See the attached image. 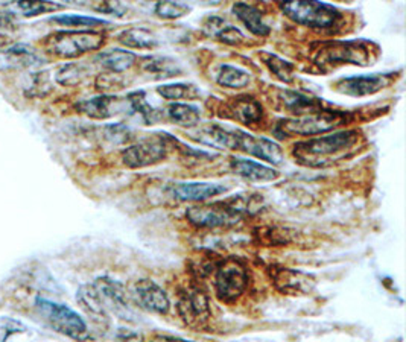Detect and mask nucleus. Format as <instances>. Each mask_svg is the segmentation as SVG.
Segmentation results:
<instances>
[{
	"mask_svg": "<svg viewBox=\"0 0 406 342\" xmlns=\"http://www.w3.org/2000/svg\"><path fill=\"white\" fill-rule=\"evenodd\" d=\"M359 142L361 133L358 130H344L297 142L292 148V157L297 163L308 168H326L349 159L358 149Z\"/></svg>",
	"mask_w": 406,
	"mask_h": 342,
	"instance_id": "1",
	"label": "nucleus"
},
{
	"mask_svg": "<svg viewBox=\"0 0 406 342\" xmlns=\"http://www.w3.org/2000/svg\"><path fill=\"white\" fill-rule=\"evenodd\" d=\"M250 202L244 198H232L212 204L193 205L186 212V218L198 228L232 227L249 213Z\"/></svg>",
	"mask_w": 406,
	"mask_h": 342,
	"instance_id": "2",
	"label": "nucleus"
},
{
	"mask_svg": "<svg viewBox=\"0 0 406 342\" xmlns=\"http://www.w3.org/2000/svg\"><path fill=\"white\" fill-rule=\"evenodd\" d=\"M282 13L292 22L316 31H328L340 25L342 14L333 5L321 2H282Z\"/></svg>",
	"mask_w": 406,
	"mask_h": 342,
	"instance_id": "3",
	"label": "nucleus"
},
{
	"mask_svg": "<svg viewBox=\"0 0 406 342\" xmlns=\"http://www.w3.org/2000/svg\"><path fill=\"white\" fill-rule=\"evenodd\" d=\"M105 43V37L95 31H59L47 37V51L59 58H76L97 51Z\"/></svg>",
	"mask_w": 406,
	"mask_h": 342,
	"instance_id": "4",
	"label": "nucleus"
},
{
	"mask_svg": "<svg viewBox=\"0 0 406 342\" xmlns=\"http://www.w3.org/2000/svg\"><path fill=\"white\" fill-rule=\"evenodd\" d=\"M347 121V114L333 110L283 119L277 125V133L282 135H316L328 133Z\"/></svg>",
	"mask_w": 406,
	"mask_h": 342,
	"instance_id": "5",
	"label": "nucleus"
},
{
	"mask_svg": "<svg viewBox=\"0 0 406 342\" xmlns=\"http://www.w3.org/2000/svg\"><path fill=\"white\" fill-rule=\"evenodd\" d=\"M35 306L38 314L58 334L76 341H84L88 336L85 321L71 307L43 298H37Z\"/></svg>",
	"mask_w": 406,
	"mask_h": 342,
	"instance_id": "6",
	"label": "nucleus"
},
{
	"mask_svg": "<svg viewBox=\"0 0 406 342\" xmlns=\"http://www.w3.org/2000/svg\"><path fill=\"white\" fill-rule=\"evenodd\" d=\"M249 286V271L237 259H225L216 268L215 291L216 297L225 303H233Z\"/></svg>",
	"mask_w": 406,
	"mask_h": 342,
	"instance_id": "7",
	"label": "nucleus"
},
{
	"mask_svg": "<svg viewBox=\"0 0 406 342\" xmlns=\"http://www.w3.org/2000/svg\"><path fill=\"white\" fill-rule=\"evenodd\" d=\"M165 135L166 134L148 137V139L128 146L122 152L124 164L131 169H142L163 161L171 148V139Z\"/></svg>",
	"mask_w": 406,
	"mask_h": 342,
	"instance_id": "8",
	"label": "nucleus"
},
{
	"mask_svg": "<svg viewBox=\"0 0 406 342\" xmlns=\"http://www.w3.org/2000/svg\"><path fill=\"white\" fill-rule=\"evenodd\" d=\"M314 60L320 66H332L338 63L367 66L370 64V47L362 42L324 43L316 51Z\"/></svg>",
	"mask_w": 406,
	"mask_h": 342,
	"instance_id": "9",
	"label": "nucleus"
},
{
	"mask_svg": "<svg viewBox=\"0 0 406 342\" xmlns=\"http://www.w3.org/2000/svg\"><path fill=\"white\" fill-rule=\"evenodd\" d=\"M93 288L107 314L113 312L114 315L122 319H131L134 317V312L126 297V291L121 283L108 277H102L93 283Z\"/></svg>",
	"mask_w": 406,
	"mask_h": 342,
	"instance_id": "10",
	"label": "nucleus"
},
{
	"mask_svg": "<svg viewBox=\"0 0 406 342\" xmlns=\"http://www.w3.org/2000/svg\"><path fill=\"white\" fill-rule=\"evenodd\" d=\"M234 149H239L242 152L253 155L256 159L265 160L273 164H282L285 160L282 148L274 140L265 139V137H256L244 131H237Z\"/></svg>",
	"mask_w": 406,
	"mask_h": 342,
	"instance_id": "11",
	"label": "nucleus"
},
{
	"mask_svg": "<svg viewBox=\"0 0 406 342\" xmlns=\"http://www.w3.org/2000/svg\"><path fill=\"white\" fill-rule=\"evenodd\" d=\"M222 117L241 122L246 126H257L263 121V106L253 96H234L222 106Z\"/></svg>",
	"mask_w": 406,
	"mask_h": 342,
	"instance_id": "12",
	"label": "nucleus"
},
{
	"mask_svg": "<svg viewBox=\"0 0 406 342\" xmlns=\"http://www.w3.org/2000/svg\"><path fill=\"white\" fill-rule=\"evenodd\" d=\"M178 314L191 326H200L210 318L209 298L201 289L187 288L178 300Z\"/></svg>",
	"mask_w": 406,
	"mask_h": 342,
	"instance_id": "13",
	"label": "nucleus"
},
{
	"mask_svg": "<svg viewBox=\"0 0 406 342\" xmlns=\"http://www.w3.org/2000/svg\"><path fill=\"white\" fill-rule=\"evenodd\" d=\"M390 76L382 75V73H374V75H361V76H349L342 78L338 83L335 84L336 92H340L342 94L353 96V97H361V96H369L381 92L382 89L388 85Z\"/></svg>",
	"mask_w": 406,
	"mask_h": 342,
	"instance_id": "14",
	"label": "nucleus"
},
{
	"mask_svg": "<svg viewBox=\"0 0 406 342\" xmlns=\"http://www.w3.org/2000/svg\"><path fill=\"white\" fill-rule=\"evenodd\" d=\"M271 280L283 294H309L315 288V279L309 274L289 268H271Z\"/></svg>",
	"mask_w": 406,
	"mask_h": 342,
	"instance_id": "15",
	"label": "nucleus"
},
{
	"mask_svg": "<svg viewBox=\"0 0 406 342\" xmlns=\"http://www.w3.org/2000/svg\"><path fill=\"white\" fill-rule=\"evenodd\" d=\"M134 298L138 306L153 314L165 315L171 307L169 297L153 280L137 281L134 286Z\"/></svg>",
	"mask_w": 406,
	"mask_h": 342,
	"instance_id": "16",
	"label": "nucleus"
},
{
	"mask_svg": "<svg viewBox=\"0 0 406 342\" xmlns=\"http://www.w3.org/2000/svg\"><path fill=\"white\" fill-rule=\"evenodd\" d=\"M75 109L90 119H110L124 110V101L116 96H97L75 104Z\"/></svg>",
	"mask_w": 406,
	"mask_h": 342,
	"instance_id": "17",
	"label": "nucleus"
},
{
	"mask_svg": "<svg viewBox=\"0 0 406 342\" xmlns=\"http://www.w3.org/2000/svg\"><path fill=\"white\" fill-rule=\"evenodd\" d=\"M227 188L216 183H178L171 188V197L178 201H205L225 193Z\"/></svg>",
	"mask_w": 406,
	"mask_h": 342,
	"instance_id": "18",
	"label": "nucleus"
},
{
	"mask_svg": "<svg viewBox=\"0 0 406 342\" xmlns=\"http://www.w3.org/2000/svg\"><path fill=\"white\" fill-rule=\"evenodd\" d=\"M236 134L237 130H229L225 126L209 123L200 126L193 134L192 139L203 145L212 146L217 149H234L236 148Z\"/></svg>",
	"mask_w": 406,
	"mask_h": 342,
	"instance_id": "19",
	"label": "nucleus"
},
{
	"mask_svg": "<svg viewBox=\"0 0 406 342\" xmlns=\"http://www.w3.org/2000/svg\"><path fill=\"white\" fill-rule=\"evenodd\" d=\"M230 168L236 175H239V177L249 181H254V183H266V181H274L279 178V172L270 168V166H265L262 163H257L253 160L232 159Z\"/></svg>",
	"mask_w": 406,
	"mask_h": 342,
	"instance_id": "20",
	"label": "nucleus"
},
{
	"mask_svg": "<svg viewBox=\"0 0 406 342\" xmlns=\"http://www.w3.org/2000/svg\"><path fill=\"white\" fill-rule=\"evenodd\" d=\"M279 102L285 106L289 113L297 114V117L318 113L323 110V102L315 99V97L306 96L297 92H289V90H282L279 96Z\"/></svg>",
	"mask_w": 406,
	"mask_h": 342,
	"instance_id": "21",
	"label": "nucleus"
},
{
	"mask_svg": "<svg viewBox=\"0 0 406 342\" xmlns=\"http://www.w3.org/2000/svg\"><path fill=\"white\" fill-rule=\"evenodd\" d=\"M233 13L254 35L266 37L270 34L271 29L263 22V14L259 8L249 4H234Z\"/></svg>",
	"mask_w": 406,
	"mask_h": 342,
	"instance_id": "22",
	"label": "nucleus"
},
{
	"mask_svg": "<svg viewBox=\"0 0 406 342\" xmlns=\"http://www.w3.org/2000/svg\"><path fill=\"white\" fill-rule=\"evenodd\" d=\"M96 61L101 63L104 67H107L108 71L121 73L131 68L136 61L137 55L130 52V51H122V49H110V51H104L101 54H97Z\"/></svg>",
	"mask_w": 406,
	"mask_h": 342,
	"instance_id": "23",
	"label": "nucleus"
},
{
	"mask_svg": "<svg viewBox=\"0 0 406 342\" xmlns=\"http://www.w3.org/2000/svg\"><path fill=\"white\" fill-rule=\"evenodd\" d=\"M167 116L174 123L184 126V128H195L201 121L200 109L192 104L174 102L167 106Z\"/></svg>",
	"mask_w": 406,
	"mask_h": 342,
	"instance_id": "24",
	"label": "nucleus"
},
{
	"mask_svg": "<svg viewBox=\"0 0 406 342\" xmlns=\"http://www.w3.org/2000/svg\"><path fill=\"white\" fill-rule=\"evenodd\" d=\"M119 43L131 49H153L157 46V38L146 28H130L117 37Z\"/></svg>",
	"mask_w": 406,
	"mask_h": 342,
	"instance_id": "25",
	"label": "nucleus"
},
{
	"mask_svg": "<svg viewBox=\"0 0 406 342\" xmlns=\"http://www.w3.org/2000/svg\"><path fill=\"white\" fill-rule=\"evenodd\" d=\"M217 84L229 89H244L250 84V73L239 67L224 64L217 73Z\"/></svg>",
	"mask_w": 406,
	"mask_h": 342,
	"instance_id": "26",
	"label": "nucleus"
},
{
	"mask_svg": "<svg viewBox=\"0 0 406 342\" xmlns=\"http://www.w3.org/2000/svg\"><path fill=\"white\" fill-rule=\"evenodd\" d=\"M128 102H130L133 111H136L142 117L145 123L151 125L160 119V114L154 109V106L146 101V96L143 92H134L128 96Z\"/></svg>",
	"mask_w": 406,
	"mask_h": 342,
	"instance_id": "27",
	"label": "nucleus"
},
{
	"mask_svg": "<svg viewBox=\"0 0 406 342\" xmlns=\"http://www.w3.org/2000/svg\"><path fill=\"white\" fill-rule=\"evenodd\" d=\"M157 93L163 96L165 99L169 101H180V99H195L198 96V90L192 84H163L157 87Z\"/></svg>",
	"mask_w": 406,
	"mask_h": 342,
	"instance_id": "28",
	"label": "nucleus"
},
{
	"mask_svg": "<svg viewBox=\"0 0 406 342\" xmlns=\"http://www.w3.org/2000/svg\"><path fill=\"white\" fill-rule=\"evenodd\" d=\"M262 60L265 63V66L270 68V71L279 78L280 81L283 83H291L292 81V71H294V66L289 61H285L282 60L280 56L273 55V54H261Z\"/></svg>",
	"mask_w": 406,
	"mask_h": 342,
	"instance_id": "29",
	"label": "nucleus"
},
{
	"mask_svg": "<svg viewBox=\"0 0 406 342\" xmlns=\"http://www.w3.org/2000/svg\"><path fill=\"white\" fill-rule=\"evenodd\" d=\"M143 61H146L143 63L145 71L157 75L155 78H169L178 72L177 64L172 60H167V58L151 56V58H145Z\"/></svg>",
	"mask_w": 406,
	"mask_h": 342,
	"instance_id": "30",
	"label": "nucleus"
},
{
	"mask_svg": "<svg viewBox=\"0 0 406 342\" xmlns=\"http://www.w3.org/2000/svg\"><path fill=\"white\" fill-rule=\"evenodd\" d=\"M17 6L20 11L28 17L42 16V14L52 13V11H56V9L63 8L61 5L54 4V2H44V0H20V2H17Z\"/></svg>",
	"mask_w": 406,
	"mask_h": 342,
	"instance_id": "31",
	"label": "nucleus"
},
{
	"mask_svg": "<svg viewBox=\"0 0 406 342\" xmlns=\"http://www.w3.org/2000/svg\"><path fill=\"white\" fill-rule=\"evenodd\" d=\"M87 76L85 67L81 64L64 66L56 75V81L63 85H76Z\"/></svg>",
	"mask_w": 406,
	"mask_h": 342,
	"instance_id": "32",
	"label": "nucleus"
},
{
	"mask_svg": "<svg viewBox=\"0 0 406 342\" xmlns=\"http://www.w3.org/2000/svg\"><path fill=\"white\" fill-rule=\"evenodd\" d=\"M191 11V8L184 4L178 2H158L155 5V14L166 20H174L180 18Z\"/></svg>",
	"mask_w": 406,
	"mask_h": 342,
	"instance_id": "33",
	"label": "nucleus"
},
{
	"mask_svg": "<svg viewBox=\"0 0 406 342\" xmlns=\"http://www.w3.org/2000/svg\"><path fill=\"white\" fill-rule=\"evenodd\" d=\"M52 20L59 23V25H66V26H85V28H92L97 25H108V22L102 20V18H95V17H85V16H72V14H66V16H55L52 17Z\"/></svg>",
	"mask_w": 406,
	"mask_h": 342,
	"instance_id": "34",
	"label": "nucleus"
},
{
	"mask_svg": "<svg viewBox=\"0 0 406 342\" xmlns=\"http://www.w3.org/2000/svg\"><path fill=\"white\" fill-rule=\"evenodd\" d=\"M25 330L26 327L20 321L8 317H0V342H6V339L11 335L22 334Z\"/></svg>",
	"mask_w": 406,
	"mask_h": 342,
	"instance_id": "35",
	"label": "nucleus"
},
{
	"mask_svg": "<svg viewBox=\"0 0 406 342\" xmlns=\"http://www.w3.org/2000/svg\"><path fill=\"white\" fill-rule=\"evenodd\" d=\"M216 35L221 42H224L227 44H232V46H239L242 43H245L244 34L234 26H222L220 31L216 32Z\"/></svg>",
	"mask_w": 406,
	"mask_h": 342,
	"instance_id": "36",
	"label": "nucleus"
},
{
	"mask_svg": "<svg viewBox=\"0 0 406 342\" xmlns=\"http://www.w3.org/2000/svg\"><path fill=\"white\" fill-rule=\"evenodd\" d=\"M0 29H17L16 18L8 13H0Z\"/></svg>",
	"mask_w": 406,
	"mask_h": 342,
	"instance_id": "37",
	"label": "nucleus"
},
{
	"mask_svg": "<svg viewBox=\"0 0 406 342\" xmlns=\"http://www.w3.org/2000/svg\"><path fill=\"white\" fill-rule=\"evenodd\" d=\"M13 44H14V42H13V38H11V37L0 34V51H2V52H6L8 49L11 47Z\"/></svg>",
	"mask_w": 406,
	"mask_h": 342,
	"instance_id": "38",
	"label": "nucleus"
},
{
	"mask_svg": "<svg viewBox=\"0 0 406 342\" xmlns=\"http://www.w3.org/2000/svg\"><path fill=\"white\" fill-rule=\"evenodd\" d=\"M151 342H192V341H186V339L174 338V336H155Z\"/></svg>",
	"mask_w": 406,
	"mask_h": 342,
	"instance_id": "39",
	"label": "nucleus"
}]
</instances>
